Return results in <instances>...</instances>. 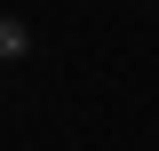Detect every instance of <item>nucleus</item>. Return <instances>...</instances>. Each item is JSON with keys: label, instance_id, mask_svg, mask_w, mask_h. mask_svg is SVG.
<instances>
[{"label": "nucleus", "instance_id": "1", "mask_svg": "<svg viewBox=\"0 0 159 151\" xmlns=\"http://www.w3.org/2000/svg\"><path fill=\"white\" fill-rule=\"evenodd\" d=\"M24 48H32V32H24L16 16H0V56H24Z\"/></svg>", "mask_w": 159, "mask_h": 151}]
</instances>
